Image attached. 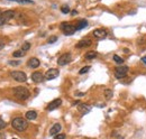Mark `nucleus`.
I'll return each instance as SVG.
<instances>
[{"label":"nucleus","instance_id":"obj_1","mask_svg":"<svg viewBox=\"0 0 146 139\" xmlns=\"http://www.w3.org/2000/svg\"><path fill=\"white\" fill-rule=\"evenodd\" d=\"M11 126H12V128H15L17 131H24V130L27 129L28 122H27L24 118H22V117H16V118L12 119Z\"/></svg>","mask_w":146,"mask_h":139},{"label":"nucleus","instance_id":"obj_2","mask_svg":"<svg viewBox=\"0 0 146 139\" xmlns=\"http://www.w3.org/2000/svg\"><path fill=\"white\" fill-rule=\"evenodd\" d=\"M14 94L19 100H26V99H28L29 95H30L29 91L26 87H24V86H17V87H15L14 89Z\"/></svg>","mask_w":146,"mask_h":139},{"label":"nucleus","instance_id":"obj_3","mask_svg":"<svg viewBox=\"0 0 146 139\" xmlns=\"http://www.w3.org/2000/svg\"><path fill=\"white\" fill-rule=\"evenodd\" d=\"M61 29L63 30L64 35H66V36L73 35L77 31V27L75 26H73L71 24H67V23H62L61 24Z\"/></svg>","mask_w":146,"mask_h":139},{"label":"nucleus","instance_id":"obj_4","mask_svg":"<svg viewBox=\"0 0 146 139\" xmlns=\"http://www.w3.org/2000/svg\"><path fill=\"white\" fill-rule=\"evenodd\" d=\"M10 76L14 80H16L17 82H26L27 81L26 74L22 71H12V72H10Z\"/></svg>","mask_w":146,"mask_h":139},{"label":"nucleus","instance_id":"obj_5","mask_svg":"<svg viewBox=\"0 0 146 139\" xmlns=\"http://www.w3.org/2000/svg\"><path fill=\"white\" fill-rule=\"evenodd\" d=\"M128 72V66H118L115 70V76L117 79H122Z\"/></svg>","mask_w":146,"mask_h":139},{"label":"nucleus","instance_id":"obj_6","mask_svg":"<svg viewBox=\"0 0 146 139\" xmlns=\"http://www.w3.org/2000/svg\"><path fill=\"white\" fill-rule=\"evenodd\" d=\"M71 59H72V56L70 53H64L63 55H61L58 57V64L60 66H63V65H66V64H69L70 62H71Z\"/></svg>","mask_w":146,"mask_h":139},{"label":"nucleus","instance_id":"obj_7","mask_svg":"<svg viewBox=\"0 0 146 139\" xmlns=\"http://www.w3.org/2000/svg\"><path fill=\"white\" fill-rule=\"evenodd\" d=\"M58 74H60V71L58 69H51L45 73V79L46 80H54L58 78Z\"/></svg>","mask_w":146,"mask_h":139},{"label":"nucleus","instance_id":"obj_8","mask_svg":"<svg viewBox=\"0 0 146 139\" xmlns=\"http://www.w3.org/2000/svg\"><path fill=\"white\" fill-rule=\"evenodd\" d=\"M93 36L98 39H103L107 37V30L106 29H102V28H99V29H96L93 30Z\"/></svg>","mask_w":146,"mask_h":139},{"label":"nucleus","instance_id":"obj_9","mask_svg":"<svg viewBox=\"0 0 146 139\" xmlns=\"http://www.w3.org/2000/svg\"><path fill=\"white\" fill-rule=\"evenodd\" d=\"M61 104H62V100H61V99H55V100H53V101L47 106V110H48V111H53V110L58 109Z\"/></svg>","mask_w":146,"mask_h":139},{"label":"nucleus","instance_id":"obj_10","mask_svg":"<svg viewBox=\"0 0 146 139\" xmlns=\"http://www.w3.org/2000/svg\"><path fill=\"white\" fill-rule=\"evenodd\" d=\"M44 79H45V75H43L41 72H34V73L31 74V80H33L35 83H39V82H42Z\"/></svg>","mask_w":146,"mask_h":139},{"label":"nucleus","instance_id":"obj_11","mask_svg":"<svg viewBox=\"0 0 146 139\" xmlns=\"http://www.w3.org/2000/svg\"><path fill=\"white\" fill-rule=\"evenodd\" d=\"M39 64H41V62H39V59L36 58V57H31L28 62H27V66L30 67V69H36V67L39 66Z\"/></svg>","mask_w":146,"mask_h":139},{"label":"nucleus","instance_id":"obj_12","mask_svg":"<svg viewBox=\"0 0 146 139\" xmlns=\"http://www.w3.org/2000/svg\"><path fill=\"white\" fill-rule=\"evenodd\" d=\"M91 44H92V42H91L89 38H86V39H81V40L77 44V47H78V48H86V47H89Z\"/></svg>","mask_w":146,"mask_h":139},{"label":"nucleus","instance_id":"obj_13","mask_svg":"<svg viewBox=\"0 0 146 139\" xmlns=\"http://www.w3.org/2000/svg\"><path fill=\"white\" fill-rule=\"evenodd\" d=\"M78 110L81 112L82 114H87L90 112L91 110V106H88L86 103H80L79 106H78Z\"/></svg>","mask_w":146,"mask_h":139},{"label":"nucleus","instance_id":"obj_14","mask_svg":"<svg viewBox=\"0 0 146 139\" xmlns=\"http://www.w3.org/2000/svg\"><path fill=\"white\" fill-rule=\"evenodd\" d=\"M61 125L60 123H55L52 128H51V130H50V135L51 136H56V135H58L60 134V130H61Z\"/></svg>","mask_w":146,"mask_h":139},{"label":"nucleus","instance_id":"obj_15","mask_svg":"<svg viewBox=\"0 0 146 139\" xmlns=\"http://www.w3.org/2000/svg\"><path fill=\"white\" fill-rule=\"evenodd\" d=\"M37 118V113L34 110H30V111L26 112V119L27 120H35Z\"/></svg>","mask_w":146,"mask_h":139},{"label":"nucleus","instance_id":"obj_16","mask_svg":"<svg viewBox=\"0 0 146 139\" xmlns=\"http://www.w3.org/2000/svg\"><path fill=\"white\" fill-rule=\"evenodd\" d=\"M87 26H88V22H87V20H80L75 27H77V30H80V29H83V28L87 27Z\"/></svg>","mask_w":146,"mask_h":139},{"label":"nucleus","instance_id":"obj_17","mask_svg":"<svg viewBox=\"0 0 146 139\" xmlns=\"http://www.w3.org/2000/svg\"><path fill=\"white\" fill-rule=\"evenodd\" d=\"M84 57H86V59H93V58H96V57H97V53H96V52H93V51L88 52L87 54L84 55Z\"/></svg>","mask_w":146,"mask_h":139},{"label":"nucleus","instance_id":"obj_18","mask_svg":"<svg viewBox=\"0 0 146 139\" xmlns=\"http://www.w3.org/2000/svg\"><path fill=\"white\" fill-rule=\"evenodd\" d=\"M25 54H26V52H24L23 50H19V51L14 52V53H12V56H14V57H22V56H24Z\"/></svg>","mask_w":146,"mask_h":139},{"label":"nucleus","instance_id":"obj_19","mask_svg":"<svg viewBox=\"0 0 146 139\" xmlns=\"http://www.w3.org/2000/svg\"><path fill=\"white\" fill-rule=\"evenodd\" d=\"M61 11H62L63 14H69V12H70V7H69L67 5H64V6L61 7Z\"/></svg>","mask_w":146,"mask_h":139},{"label":"nucleus","instance_id":"obj_20","mask_svg":"<svg viewBox=\"0 0 146 139\" xmlns=\"http://www.w3.org/2000/svg\"><path fill=\"white\" fill-rule=\"evenodd\" d=\"M105 97H106V99H110L113 97V91L109 90V89L105 90Z\"/></svg>","mask_w":146,"mask_h":139},{"label":"nucleus","instance_id":"obj_21","mask_svg":"<svg viewBox=\"0 0 146 139\" xmlns=\"http://www.w3.org/2000/svg\"><path fill=\"white\" fill-rule=\"evenodd\" d=\"M7 22H8V20H7V18L5 17V15H3V12H2V14L0 15V26H1V25H5Z\"/></svg>","mask_w":146,"mask_h":139},{"label":"nucleus","instance_id":"obj_22","mask_svg":"<svg viewBox=\"0 0 146 139\" xmlns=\"http://www.w3.org/2000/svg\"><path fill=\"white\" fill-rule=\"evenodd\" d=\"M114 61L116 62V63H118V64H121L122 62H124V58H121L120 56H118V55H114Z\"/></svg>","mask_w":146,"mask_h":139},{"label":"nucleus","instance_id":"obj_23","mask_svg":"<svg viewBox=\"0 0 146 139\" xmlns=\"http://www.w3.org/2000/svg\"><path fill=\"white\" fill-rule=\"evenodd\" d=\"M56 40H58V36H51V37L48 38L47 43H48V44H53V43H55Z\"/></svg>","mask_w":146,"mask_h":139},{"label":"nucleus","instance_id":"obj_24","mask_svg":"<svg viewBox=\"0 0 146 139\" xmlns=\"http://www.w3.org/2000/svg\"><path fill=\"white\" fill-rule=\"evenodd\" d=\"M29 48H30V44H29V43H25V44L22 46V50H23L24 52H27Z\"/></svg>","mask_w":146,"mask_h":139},{"label":"nucleus","instance_id":"obj_25","mask_svg":"<svg viewBox=\"0 0 146 139\" xmlns=\"http://www.w3.org/2000/svg\"><path fill=\"white\" fill-rule=\"evenodd\" d=\"M89 70H90V66H84L83 69H81V70L79 71V73H80V74H84V73L89 72Z\"/></svg>","mask_w":146,"mask_h":139},{"label":"nucleus","instance_id":"obj_26","mask_svg":"<svg viewBox=\"0 0 146 139\" xmlns=\"http://www.w3.org/2000/svg\"><path fill=\"white\" fill-rule=\"evenodd\" d=\"M18 2H19V3H22V5H25V3H30V5H34V1H33V0H19Z\"/></svg>","mask_w":146,"mask_h":139},{"label":"nucleus","instance_id":"obj_27","mask_svg":"<svg viewBox=\"0 0 146 139\" xmlns=\"http://www.w3.org/2000/svg\"><path fill=\"white\" fill-rule=\"evenodd\" d=\"M20 62L19 61H9V65H12V66H16V65H19Z\"/></svg>","mask_w":146,"mask_h":139},{"label":"nucleus","instance_id":"obj_28","mask_svg":"<svg viewBox=\"0 0 146 139\" xmlns=\"http://www.w3.org/2000/svg\"><path fill=\"white\" fill-rule=\"evenodd\" d=\"M6 126H7V123H6V122L0 118V130H1V129H3Z\"/></svg>","mask_w":146,"mask_h":139},{"label":"nucleus","instance_id":"obj_29","mask_svg":"<svg viewBox=\"0 0 146 139\" xmlns=\"http://www.w3.org/2000/svg\"><path fill=\"white\" fill-rule=\"evenodd\" d=\"M54 139H65V135H64V134H58V135L55 136Z\"/></svg>","mask_w":146,"mask_h":139},{"label":"nucleus","instance_id":"obj_30","mask_svg":"<svg viewBox=\"0 0 146 139\" xmlns=\"http://www.w3.org/2000/svg\"><path fill=\"white\" fill-rule=\"evenodd\" d=\"M75 95H77V97H83V95H84V93H83V92H78Z\"/></svg>","mask_w":146,"mask_h":139},{"label":"nucleus","instance_id":"obj_31","mask_svg":"<svg viewBox=\"0 0 146 139\" xmlns=\"http://www.w3.org/2000/svg\"><path fill=\"white\" fill-rule=\"evenodd\" d=\"M3 46H5V43H3L2 40H0V51L3 48Z\"/></svg>","mask_w":146,"mask_h":139},{"label":"nucleus","instance_id":"obj_32","mask_svg":"<svg viewBox=\"0 0 146 139\" xmlns=\"http://www.w3.org/2000/svg\"><path fill=\"white\" fill-rule=\"evenodd\" d=\"M77 14H78V11H77V10H72V11H71V15H72V16H75Z\"/></svg>","mask_w":146,"mask_h":139},{"label":"nucleus","instance_id":"obj_33","mask_svg":"<svg viewBox=\"0 0 146 139\" xmlns=\"http://www.w3.org/2000/svg\"><path fill=\"white\" fill-rule=\"evenodd\" d=\"M142 61H143V63H144V64H146V56L142 57Z\"/></svg>","mask_w":146,"mask_h":139},{"label":"nucleus","instance_id":"obj_34","mask_svg":"<svg viewBox=\"0 0 146 139\" xmlns=\"http://www.w3.org/2000/svg\"><path fill=\"white\" fill-rule=\"evenodd\" d=\"M0 139H5V136H3V135H1V134H0Z\"/></svg>","mask_w":146,"mask_h":139},{"label":"nucleus","instance_id":"obj_35","mask_svg":"<svg viewBox=\"0 0 146 139\" xmlns=\"http://www.w3.org/2000/svg\"><path fill=\"white\" fill-rule=\"evenodd\" d=\"M9 1H19V0H9Z\"/></svg>","mask_w":146,"mask_h":139},{"label":"nucleus","instance_id":"obj_36","mask_svg":"<svg viewBox=\"0 0 146 139\" xmlns=\"http://www.w3.org/2000/svg\"><path fill=\"white\" fill-rule=\"evenodd\" d=\"M1 14H2V10H1V9H0V15H1Z\"/></svg>","mask_w":146,"mask_h":139},{"label":"nucleus","instance_id":"obj_37","mask_svg":"<svg viewBox=\"0 0 146 139\" xmlns=\"http://www.w3.org/2000/svg\"><path fill=\"white\" fill-rule=\"evenodd\" d=\"M83 139H91V138H83Z\"/></svg>","mask_w":146,"mask_h":139},{"label":"nucleus","instance_id":"obj_38","mask_svg":"<svg viewBox=\"0 0 146 139\" xmlns=\"http://www.w3.org/2000/svg\"><path fill=\"white\" fill-rule=\"evenodd\" d=\"M12 139H17V138H12Z\"/></svg>","mask_w":146,"mask_h":139}]
</instances>
